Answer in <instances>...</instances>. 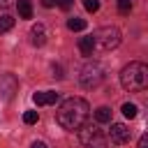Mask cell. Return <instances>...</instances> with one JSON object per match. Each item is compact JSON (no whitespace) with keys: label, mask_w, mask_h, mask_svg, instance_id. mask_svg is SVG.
<instances>
[{"label":"cell","mask_w":148,"mask_h":148,"mask_svg":"<svg viewBox=\"0 0 148 148\" xmlns=\"http://www.w3.org/2000/svg\"><path fill=\"white\" fill-rule=\"evenodd\" d=\"M42 5H44V7H53V5H56V0H42Z\"/></svg>","instance_id":"obj_23"},{"label":"cell","mask_w":148,"mask_h":148,"mask_svg":"<svg viewBox=\"0 0 148 148\" xmlns=\"http://www.w3.org/2000/svg\"><path fill=\"white\" fill-rule=\"evenodd\" d=\"M104 81V69L97 65V62H88L86 67H81V74H79V83L88 90L92 88H99Z\"/></svg>","instance_id":"obj_4"},{"label":"cell","mask_w":148,"mask_h":148,"mask_svg":"<svg viewBox=\"0 0 148 148\" xmlns=\"http://www.w3.org/2000/svg\"><path fill=\"white\" fill-rule=\"evenodd\" d=\"M136 113H139L136 104H132V102H125V104H123V116H125V118H136Z\"/></svg>","instance_id":"obj_14"},{"label":"cell","mask_w":148,"mask_h":148,"mask_svg":"<svg viewBox=\"0 0 148 148\" xmlns=\"http://www.w3.org/2000/svg\"><path fill=\"white\" fill-rule=\"evenodd\" d=\"M67 28H69L72 32L86 30V21H83V18H79V16H74V18H67Z\"/></svg>","instance_id":"obj_13"},{"label":"cell","mask_w":148,"mask_h":148,"mask_svg":"<svg viewBox=\"0 0 148 148\" xmlns=\"http://www.w3.org/2000/svg\"><path fill=\"white\" fill-rule=\"evenodd\" d=\"M16 88H18V83H16V79H14L12 74L0 76V92H2L5 99H12V95L16 92Z\"/></svg>","instance_id":"obj_7"},{"label":"cell","mask_w":148,"mask_h":148,"mask_svg":"<svg viewBox=\"0 0 148 148\" xmlns=\"http://www.w3.org/2000/svg\"><path fill=\"white\" fill-rule=\"evenodd\" d=\"M83 7H86V12L95 14V12L99 9V0H83Z\"/></svg>","instance_id":"obj_17"},{"label":"cell","mask_w":148,"mask_h":148,"mask_svg":"<svg viewBox=\"0 0 148 148\" xmlns=\"http://www.w3.org/2000/svg\"><path fill=\"white\" fill-rule=\"evenodd\" d=\"M53 76H56V79H62V76H65V74H62V67H60V65H53Z\"/></svg>","instance_id":"obj_20"},{"label":"cell","mask_w":148,"mask_h":148,"mask_svg":"<svg viewBox=\"0 0 148 148\" xmlns=\"http://www.w3.org/2000/svg\"><path fill=\"white\" fill-rule=\"evenodd\" d=\"M30 148H46V143H44V141H35Z\"/></svg>","instance_id":"obj_22"},{"label":"cell","mask_w":148,"mask_h":148,"mask_svg":"<svg viewBox=\"0 0 148 148\" xmlns=\"http://www.w3.org/2000/svg\"><path fill=\"white\" fill-rule=\"evenodd\" d=\"M12 25H14V18H12L9 14H2V16H0V35L7 32V30H12Z\"/></svg>","instance_id":"obj_15"},{"label":"cell","mask_w":148,"mask_h":148,"mask_svg":"<svg viewBox=\"0 0 148 148\" xmlns=\"http://www.w3.org/2000/svg\"><path fill=\"white\" fill-rule=\"evenodd\" d=\"M16 9H18V16L21 18H32V5H30V0H18L16 2Z\"/></svg>","instance_id":"obj_11"},{"label":"cell","mask_w":148,"mask_h":148,"mask_svg":"<svg viewBox=\"0 0 148 148\" xmlns=\"http://www.w3.org/2000/svg\"><path fill=\"white\" fill-rule=\"evenodd\" d=\"M9 2H12V0H0V5H9Z\"/></svg>","instance_id":"obj_24"},{"label":"cell","mask_w":148,"mask_h":148,"mask_svg":"<svg viewBox=\"0 0 148 148\" xmlns=\"http://www.w3.org/2000/svg\"><path fill=\"white\" fill-rule=\"evenodd\" d=\"M118 12L120 14H130L132 12V0H118Z\"/></svg>","instance_id":"obj_18"},{"label":"cell","mask_w":148,"mask_h":148,"mask_svg":"<svg viewBox=\"0 0 148 148\" xmlns=\"http://www.w3.org/2000/svg\"><path fill=\"white\" fill-rule=\"evenodd\" d=\"M37 120H39L37 111H25V113H23V123H25V125H35Z\"/></svg>","instance_id":"obj_16"},{"label":"cell","mask_w":148,"mask_h":148,"mask_svg":"<svg viewBox=\"0 0 148 148\" xmlns=\"http://www.w3.org/2000/svg\"><path fill=\"white\" fill-rule=\"evenodd\" d=\"M120 83L130 92L148 90V65L146 62H130L120 72Z\"/></svg>","instance_id":"obj_2"},{"label":"cell","mask_w":148,"mask_h":148,"mask_svg":"<svg viewBox=\"0 0 148 148\" xmlns=\"http://www.w3.org/2000/svg\"><path fill=\"white\" fill-rule=\"evenodd\" d=\"M109 139H111V143H116V146H123V143H127V141L132 139V130H130L127 125H123V123H111Z\"/></svg>","instance_id":"obj_6"},{"label":"cell","mask_w":148,"mask_h":148,"mask_svg":"<svg viewBox=\"0 0 148 148\" xmlns=\"http://www.w3.org/2000/svg\"><path fill=\"white\" fill-rule=\"evenodd\" d=\"M30 35H32V44H35V46H44V44H46V28H44L42 23L32 25Z\"/></svg>","instance_id":"obj_9"},{"label":"cell","mask_w":148,"mask_h":148,"mask_svg":"<svg viewBox=\"0 0 148 148\" xmlns=\"http://www.w3.org/2000/svg\"><path fill=\"white\" fill-rule=\"evenodd\" d=\"M32 102L37 106H46V104H56L58 102V92L53 90H44V92H35L32 95Z\"/></svg>","instance_id":"obj_8"},{"label":"cell","mask_w":148,"mask_h":148,"mask_svg":"<svg viewBox=\"0 0 148 148\" xmlns=\"http://www.w3.org/2000/svg\"><path fill=\"white\" fill-rule=\"evenodd\" d=\"M88 116H90L88 102H86L83 97H69V99H65V102L60 104V109H58V113H56V120H58L60 127L74 132V130H81V127L86 125Z\"/></svg>","instance_id":"obj_1"},{"label":"cell","mask_w":148,"mask_h":148,"mask_svg":"<svg viewBox=\"0 0 148 148\" xmlns=\"http://www.w3.org/2000/svg\"><path fill=\"white\" fill-rule=\"evenodd\" d=\"M92 39H95V49L99 51H111L120 44V30L116 25H102L92 32Z\"/></svg>","instance_id":"obj_3"},{"label":"cell","mask_w":148,"mask_h":148,"mask_svg":"<svg viewBox=\"0 0 148 148\" xmlns=\"http://www.w3.org/2000/svg\"><path fill=\"white\" fill-rule=\"evenodd\" d=\"M92 49H95V39H92V35L79 39V51H81L83 56H92Z\"/></svg>","instance_id":"obj_10"},{"label":"cell","mask_w":148,"mask_h":148,"mask_svg":"<svg viewBox=\"0 0 148 148\" xmlns=\"http://www.w3.org/2000/svg\"><path fill=\"white\" fill-rule=\"evenodd\" d=\"M139 148H148V132H146V134L139 139Z\"/></svg>","instance_id":"obj_21"},{"label":"cell","mask_w":148,"mask_h":148,"mask_svg":"<svg viewBox=\"0 0 148 148\" xmlns=\"http://www.w3.org/2000/svg\"><path fill=\"white\" fill-rule=\"evenodd\" d=\"M95 120L97 123H111V109L109 106H99L95 111Z\"/></svg>","instance_id":"obj_12"},{"label":"cell","mask_w":148,"mask_h":148,"mask_svg":"<svg viewBox=\"0 0 148 148\" xmlns=\"http://www.w3.org/2000/svg\"><path fill=\"white\" fill-rule=\"evenodd\" d=\"M56 5H58L60 9H69V7L74 5V0H56Z\"/></svg>","instance_id":"obj_19"},{"label":"cell","mask_w":148,"mask_h":148,"mask_svg":"<svg viewBox=\"0 0 148 148\" xmlns=\"http://www.w3.org/2000/svg\"><path fill=\"white\" fill-rule=\"evenodd\" d=\"M79 141H81L86 148H106V136H104V132H102L99 127H92V125H88V127H83V130L79 132Z\"/></svg>","instance_id":"obj_5"}]
</instances>
